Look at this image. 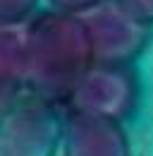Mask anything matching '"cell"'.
I'll use <instances>...</instances> for the list:
<instances>
[{
  "instance_id": "obj_1",
  "label": "cell",
  "mask_w": 153,
  "mask_h": 156,
  "mask_svg": "<svg viewBox=\"0 0 153 156\" xmlns=\"http://www.w3.org/2000/svg\"><path fill=\"white\" fill-rule=\"evenodd\" d=\"M96 65L84 20L74 12H46L29 31V91L62 106L84 72Z\"/></svg>"
},
{
  "instance_id": "obj_2",
  "label": "cell",
  "mask_w": 153,
  "mask_h": 156,
  "mask_svg": "<svg viewBox=\"0 0 153 156\" xmlns=\"http://www.w3.org/2000/svg\"><path fill=\"white\" fill-rule=\"evenodd\" d=\"M65 108L26 91L0 113V156H55L65 137Z\"/></svg>"
},
{
  "instance_id": "obj_3",
  "label": "cell",
  "mask_w": 153,
  "mask_h": 156,
  "mask_svg": "<svg viewBox=\"0 0 153 156\" xmlns=\"http://www.w3.org/2000/svg\"><path fill=\"white\" fill-rule=\"evenodd\" d=\"M141 82L132 65H91L65 96V113L100 115L124 122L139 106Z\"/></svg>"
},
{
  "instance_id": "obj_4",
  "label": "cell",
  "mask_w": 153,
  "mask_h": 156,
  "mask_svg": "<svg viewBox=\"0 0 153 156\" xmlns=\"http://www.w3.org/2000/svg\"><path fill=\"white\" fill-rule=\"evenodd\" d=\"M93 46L96 62L132 65L151 39V24L139 20L120 0H100L79 12Z\"/></svg>"
},
{
  "instance_id": "obj_5",
  "label": "cell",
  "mask_w": 153,
  "mask_h": 156,
  "mask_svg": "<svg viewBox=\"0 0 153 156\" xmlns=\"http://www.w3.org/2000/svg\"><path fill=\"white\" fill-rule=\"evenodd\" d=\"M62 156H132V147L120 120L67 113Z\"/></svg>"
},
{
  "instance_id": "obj_6",
  "label": "cell",
  "mask_w": 153,
  "mask_h": 156,
  "mask_svg": "<svg viewBox=\"0 0 153 156\" xmlns=\"http://www.w3.org/2000/svg\"><path fill=\"white\" fill-rule=\"evenodd\" d=\"M31 22H0V113L29 89Z\"/></svg>"
},
{
  "instance_id": "obj_7",
  "label": "cell",
  "mask_w": 153,
  "mask_h": 156,
  "mask_svg": "<svg viewBox=\"0 0 153 156\" xmlns=\"http://www.w3.org/2000/svg\"><path fill=\"white\" fill-rule=\"evenodd\" d=\"M38 0H0V22H26Z\"/></svg>"
},
{
  "instance_id": "obj_8",
  "label": "cell",
  "mask_w": 153,
  "mask_h": 156,
  "mask_svg": "<svg viewBox=\"0 0 153 156\" xmlns=\"http://www.w3.org/2000/svg\"><path fill=\"white\" fill-rule=\"evenodd\" d=\"M129 12H134L139 20L153 27V0H120Z\"/></svg>"
},
{
  "instance_id": "obj_9",
  "label": "cell",
  "mask_w": 153,
  "mask_h": 156,
  "mask_svg": "<svg viewBox=\"0 0 153 156\" xmlns=\"http://www.w3.org/2000/svg\"><path fill=\"white\" fill-rule=\"evenodd\" d=\"M55 10H60V12H74V15H79V12H84V10H89V7H93L96 2H100V0H48Z\"/></svg>"
}]
</instances>
